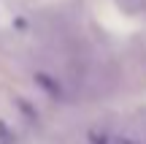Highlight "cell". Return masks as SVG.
Listing matches in <instances>:
<instances>
[{
  "mask_svg": "<svg viewBox=\"0 0 146 144\" xmlns=\"http://www.w3.org/2000/svg\"><path fill=\"white\" fill-rule=\"evenodd\" d=\"M114 144H138L135 139H127V136H116V139H111Z\"/></svg>",
  "mask_w": 146,
  "mask_h": 144,
  "instance_id": "cell-2",
  "label": "cell"
},
{
  "mask_svg": "<svg viewBox=\"0 0 146 144\" xmlns=\"http://www.w3.org/2000/svg\"><path fill=\"white\" fill-rule=\"evenodd\" d=\"M116 3H119L127 14H138V11L146 8V0H116Z\"/></svg>",
  "mask_w": 146,
  "mask_h": 144,
  "instance_id": "cell-1",
  "label": "cell"
}]
</instances>
